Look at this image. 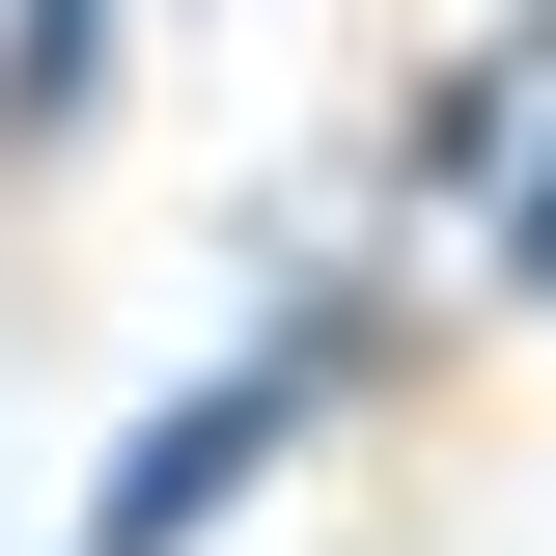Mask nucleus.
I'll use <instances>...</instances> for the list:
<instances>
[{
	"label": "nucleus",
	"instance_id": "3",
	"mask_svg": "<svg viewBox=\"0 0 556 556\" xmlns=\"http://www.w3.org/2000/svg\"><path fill=\"white\" fill-rule=\"evenodd\" d=\"M112 28L139 0H0V167H84L112 139Z\"/></svg>",
	"mask_w": 556,
	"mask_h": 556
},
{
	"label": "nucleus",
	"instance_id": "1",
	"mask_svg": "<svg viewBox=\"0 0 556 556\" xmlns=\"http://www.w3.org/2000/svg\"><path fill=\"white\" fill-rule=\"evenodd\" d=\"M362 362H390V278H278L251 334H223L195 390L139 417L112 473H84V529H56V556H223V529H251V473H278L334 390H362Z\"/></svg>",
	"mask_w": 556,
	"mask_h": 556
},
{
	"label": "nucleus",
	"instance_id": "2",
	"mask_svg": "<svg viewBox=\"0 0 556 556\" xmlns=\"http://www.w3.org/2000/svg\"><path fill=\"white\" fill-rule=\"evenodd\" d=\"M529 112H556V84L501 56V28H473V56H417V112H390V195H362V223H473L501 167H529Z\"/></svg>",
	"mask_w": 556,
	"mask_h": 556
},
{
	"label": "nucleus",
	"instance_id": "4",
	"mask_svg": "<svg viewBox=\"0 0 556 556\" xmlns=\"http://www.w3.org/2000/svg\"><path fill=\"white\" fill-rule=\"evenodd\" d=\"M473 278H501V306H556V112H529V167L473 195Z\"/></svg>",
	"mask_w": 556,
	"mask_h": 556
},
{
	"label": "nucleus",
	"instance_id": "5",
	"mask_svg": "<svg viewBox=\"0 0 556 556\" xmlns=\"http://www.w3.org/2000/svg\"><path fill=\"white\" fill-rule=\"evenodd\" d=\"M501 56H529V84H556V0H501Z\"/></svg>",
	"mask_w": 556,
	"mask_h": 556
}]
</instances>
